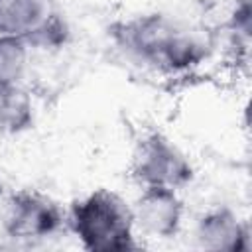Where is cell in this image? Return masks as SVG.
I'll return each instance as SVG.
<instances>
[{"mask_svg": "<svg viewBox=\"0 0 252 252\" xmlns=\"http://www.w3.org/2000/svg\"><path fill=\"white\" fill-rule=\"evenodd\" d=\"M110 35L126 55L165 75L187 73L205 57V45L197 35L159 12L114 22Z\"/></svg>", "mask_w": 252, "mask_h": 252, "instance_id": "1", "label": "cell"}, {"mask_svg": "<svg viewBox=\"0 0 252 252\" xmlns=\"http://www.w3.org/2000/svg\"><path fill=\"white\" fill-rule=\"evenodd\" d=\"M69 224L91 252H126L138 248L132 207L110 189H96L71 207Z\"/></svg>", "mask_w": 252, "mask_h": 252, "instance_id": "2", "label": "cell"}, {"mask_svg": "<svg viewBox=\"0 0 252 252\" xmlns=\"http://www.w3.org/2000/svg\"><path fill=\"white\" fill-rule=\"evenodd\" d=\"M132 177L142 187L181 189L193 179L189 158L161 132L144 134L132 152Z\"/></svg>", "mask_w": 252, "mask_h": 252, "instance_id": "3", "label": "cell"}, {"mask_svg": "<svg viewBox=\"0 0 252 252\" xmlns=\"http://www.w3.org/2000/svg\"><path fill=\"white\" fill-rule=\"evenodd\" d=\"M63 226L61 207L37 189L10 195L4 211V232L14 240H43Z\"/></svg>", "mask_w": 252, "mask_h": 252, "instance_id": "4", "label": "cell"}, {"mask_svg": "<svg viewBox=\"0 0 252 252\" xmlns=\"http://www.w3.org/2000/svg\"><path fill=\"white\" fill-rule=\"evenodd\" d=\"M134 224L152 238H173L183 220V201L175 189L144 187L132 207Z\"/></svg>", "mask_w": 252, "mask_h": 252, "instance_id": "5", "label": "cell"}, {"mask_svg": "<svg viewBox=\"0 0 252 252\" xmlns=\"http://www.w3.org/2000/svg\"><path fill=\"white\" fill-rule=\"evenodd\" d=\"M195 242L203 250L242 252L250 246V230L232 209L217 207L197 219Z\"/></svg>", "mask_w": 252, "mask_h": 252, "instance_id": "6", "label": "cell"}, {"mask_svg": "<svg viewBox=\"0 0 252 252\" xmlns=\"http://www.w3.org/2000/svg\"><path fill=\"white\" fill-rule=\"evenodd\" d=\"M57 14L55 0H0V35L28 41Z\"/></svg>", "mask_w": 252, "mask_h": 252, "instance_id": "7", "label": "cell"}, {"mask_svg": "<svg viewBox=\"0 0 252 252\" xmlns=\"http://www.w3.org/2000/svg\"><path fill=\"white\" fill-rule=\"evenodd\" d=\"M33 126V102L20 83H0V134H22Z\"/></svg>", "mask_w": 252, "mask_h": 252, "instance_id": "8", "label": "cell"}, {"mask_svg": "<svg viewBox=\"0 0 252 252\" xmlns=\"http://www.w3.org/2000/svg\"><path fill=\"white\" fill-rule=\"evenodd\" d=\"M30 45L16 35H0V83H20L30 61Z\"/></svg>", "mask_w": 252, "mask_h": 252, "instance_id": "9", "label": "cell"}, {"mask_svg": "<svg viewBox=\"0 0 252 252\" xmlns=\"http://www.w3.org/2000/svg\"><path fill=\"white\" fill-rule=\"evenodd\" d=\"M0 195H2V181H0Z\"/></svg>", "mask_w": 252, "mask_h": 252, "instance_id": "10", "label": "cell"}]
</instances>
